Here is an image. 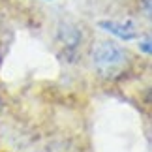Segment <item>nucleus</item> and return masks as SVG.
<instances>
[{
  "instance_id": "nucleus-1",
  "label": "nucleus",
  "mask_w": 152,
  "mask_h": 152,
  "mask_svg": "<svg viewBox=\"0 0 152 152\" xmlns=\"http://www.w3.org/2000/svg\"><path fill=\"white\" fill-rule=\"evenodd\" d=\"M90 62L102 79L115 81L130 68V55L118 43L111 39H100L90 49Z\"/></svg>"
},
{
  "instance_id": "nucleus-4",
  "label": "nucleus",
  "mask_w": 152,
  "mask_h": 152,
  "mask_svg": "<svg viewBox=\"0 0 152 152\" xmlns=\"http://www.w3.org/2000/svg\"><path fill=\"white\" fill-rule=\"evenodd\" d=\"M139 49H141V53H145V55H150L152 51V45H150V38H145L139 42Z\"/></svg>"
},
{
  "instance_id": "nucleus-3",
  "label": "nucleus",
  "mask_w": 152,
  "mask_h": 152,
  "mask_svg": "<svg viewBox=\"0 0 152 152\" xmlns=\"http://www.w3.org/2000/svg\"><path fill=\"white\" fill-rule=\"evenodd\" d=\"M58 38L64 42V45H66L68 49H72V47H77V45H79L81 32L73 25H62V28L58 30Z\"/></svg>"
},
{
  "instance_id": "nucleus-2",
  "label": "nucleus",
  "mask_w": 152,
  "mask_h": 152,
  "mask_svg": "<svg viewBox=\"0 0 152 152\" xmlns=\"http://www.w3.org/2000/svg\"><path fill=\"white\" fill-rule=\"evenodd\" d=\"M98 26L102 28L103 32L111 34V36L122 39V42H132V39L139 38V32L135 25L132 21H111V19H103L98 21Z\"/></svg>"
}]
</instances>
